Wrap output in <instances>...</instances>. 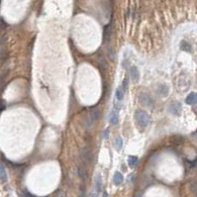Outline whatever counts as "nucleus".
I'll list each match as a JSON object with an SVG mask.
<instances>
[{"label":"nucleus","mask_w":197,"mask_h":197,"mask_svg":"<svg viewBox=\"0 0 197 197\" xmlns=\"http://www.w3.org/2000/svg\"><path fill=\"white\" fill-rule=\"evenodd\" d=\"M130 75H131V78L134 82H138L139 79H140V73H139V69L137 66H132L130 68Z\"/></svg>","instance_id":"nucleus-5"},{"label":"nucleus","mask_w":197,"mask_h":197,"mask_svg":"<svg viewBox=\"0 0 197 197\" xmlns=\"http://www.w3.org/2000/svg\"><path fill=\"white\" fill-rule=\"evenodd\" d=\"M124 95H125V90L123 89V87L122 86H119L118 88H117L116 90V98L117 100H119V101H122L124 98Z\"/></svg>","instance_id":"nucleus-13"},{"label":"nucleus","mask_w":197,"mask_h":197,"mask_svg":"<svg viewBox=\"0 0 197 197\" xmlns=\"http://www.w3.org/2000/svg\"><path fill=\"white\" fill-rule=\"evenodd\" d=\"M135 118L136 121L142 128H145L148 126L151 122V118L149 116V114L144 110H137L135 113Z\"/></svg>","instance_id":"nucleus-1"},{"label":"nucleus","mask_w":197,"mask_h":197,"mask_svg":"<svg viewBox=\"0 0 197 197\" xmlns=\"http://www.w3.org/2000/svg\"><path fill=\"white\" fill-rule=\"evenodd\" d=\"M0 180L3 182H5L7 180V173L3 165H0Z\"/></svg>","instance_id":"nucleus-14"},{"label":"nucleus","mask_w":197,"mask_h":197,"mask_svg":"<svg viewBox=\"0 0 197 197\" xmlns=\"http://www.w3.org/2000/svg\"><path fill=\"white\" fill-rule=\"evenodd\" d=\"M190 190L197 196V180H193L190 183Z\"/></svg>","instance_id":"nucleus-17"},{"label":"nucleus","mask_w":197,"mask_h":197,"mask_svg":"<svg viewBox=\"0 0 197 197\" xmlns=\"http://www.w3.org/2000/svg\"><path fill=\"white\" fill-rule=\"evenodd\" d=\"M103 197H108V195H107V193H106V192H105V193H104V195H103Z\"/></svg>","instance_id":"nucleus-23"},{"label":"nucleus","mask_w":197,"mask_h":197,"mask_svg":"<svg viewBox=\"0 0 197 197\" xmlns=\"http://www.w3.org/2000/svg\"><path fill=\"white\" fill-rule=\"evenodd\" d=\"M185 102L189 105H194L197 103V93L192 92L190 94H188V96L186 97Z\"/></svg>","instance_id":"nucleus-6"},{"label":"nucleus","mask_w":197,"mask_h":197,"mask_svg":"<svg viewBox=\"0 0 197 197\" xmlns=\"http://www.w3.org/2000/svg\"><path fill=\"white\" fill-rule=\"evenodd\" d=\"M81 157L84 160V162H90V152L88 149H83L82 151H81Z\"/></svg>","instance_id":"nucleus-12"},{"label":"nucleus","mask_w":197,"mask_h":197,"mask_svg":"<svg viewBox=\"0 0 197 197\" xmlns=\"http://www.w3.org/2000/svg\"><path fill=\"white\" fill-rule=\"evenodd\" d=\"M180 48H181V50L186 51V52H190L191 51V46L189 45L187 42H185V41H182L181 45H180Z\"/></svg>","instance_id":"nucleus-16"},{"label":"nucleus","mask_w":197,"mask_h":197,"mask_svg":"<svg viewBox=\"0 0 197 197\" xmlns=\"http://www.w3.org/2000/svg\"><path fill=\"white\" fill-rule=\"evenodd\" d=\"M99 110L98 109H93L92 111H91L89 114L87 115V117L85 118V121H84V124H85V127L87 129H90L91 127L93 126L96 121L98 120V118H99Z\"/></svg>","instance_id":"nucleus-2"},{"label":"nucleus","mask_w":197,"mask_h":197,"mask_svg":"<svg viewBox=\"0 0 197 197\" xmlns=\"http://www.w3.org/2000/svg\"><path fill=\"white\" fill-rule=\"evenodd\" d=\"M95 187H96V190L97 192H99L101 190V187H102V179L101 176L99 174L96 175V178H95Z\"/></svg>","instance_id":"nucleus-15"},{"label":"nucleus","mask_w":197,"mask_h":197,"mask_svg":"<svg viewBox=\"0 0 197 197\" xmlns=\"http://www.w3.org/2000/svg\"><path fill=\"white\" fill-rule=\"evenodd\" d=\"M122 87H123V89L126 91L127 90V88H128V79L127 78H125L124 79V81H123V84L121 85Z\"/></svg>","instance_id":"nucleus-19"},{"label":"nucleus","mask_w":197,"mask_h":197,"mask_svg":"<svg viewBox=\"0 0 197 197\" xmlns=\"http://www.w3.org/2000/svg\"><path fill=\"white\" fill-rule=\"evenodd\" d=\"M141 100L143 103H145L147 106H151V105H152V99H151L150 96L148 94H146V93L141 94Z\"/></svg>","instance_id":"nucleus-9"},{"label":"nucleus","mask_w":197,"mask_h":197,"mask_svg":"<svg viewBox=\"0 0 197 197\" xmlns=\"http://www.w3.org/2000/svg\"><path fill=\"white\" fill-rule=\"evenodd\" d=\"M169 111L173 115H178L181 112V104L179 102H172L169 107Z\"/></svg>","instance_id":"nucleus-4"},{"label":"nucleus","mask_w":197,"mask_h":197,"mask_svg":"<svg viewBox=\"0 0 197 197\" xmlns=\"http://www.w3.org/2000/svg\"><path fill=\"white\" fill-rule=\"evenodd\" d=\"M55 196H56V197H66V194L64 193L62 190H59V191H57L56 193H55Z\"/></svg>","instance_id":"nucleus-18"},{"label":"nucleus","mask_w":197,"mask_h":197,"mask_svg":"<svg viewBox=\"0 0 197 197\" xmlns=\"http://www.w3.org/2000/svg\"><path fill=\"white\" fill-rule=\"evenodd\" d=\"M122 147H123V140H122V138L120 136L116 137L114 140V148L117 151H121Z\"/></svg>","instance_id":"nucleus-7"},{"label":"nucleus","mask_w":197,"mask_h":197,"mask_svg":"<svg viewBox=\"0 0 197 197\" xmlns=\"http://www.w3.org/2000/svg\"><path fill=\"white\" fill-rule=\"evenodd\" d=\"M25 197H35V196L32 195V194H30L28 191H25Z\"/></svg>","instance_id":"nucleus-20"},{"label":"nucleus","mask_w":197,"mask_h":197,"mask_svg":"<svg viewBox=\"0 0 197 197\" xmlns=\"http://www.w3.org/2000/svg\"><path fill=\"white\" fill-rule=\"evenodd\" d=\"M118 104H115L114 108H113L111 114H110V122L113 125H116L119 121V109L120 106H117Z\"/></svg>","instance_id":"nucleus-3"},{"label":"nucleus","mask_w":197,"mask_h":197,"mask_svg":"<svg viewBox=\"0 0 197 197\" xmlns=\"http://www.w3.org/2000/svg\"><path fill=\"white\" fill-rule=\"evenodd\" d=\"M77 173H78V176L80 177L81 179H83V180H85L86 178H87V176H88L86 169H84V167H78Z\"/></svg>","instance_id":"nucleus-8"},{"label":"nucleus","mask_w":197,"mask_h":197,"mask_svg":"<svg viewBox=\"0 0 197 197\" xmlns=\"http://www.w3.org/2000/svg\"><path fill=\"white\" fill-rule=\"evenodd\" d=\"M108 134H109V131L106 130V131L104 132V139H108Z\"/></svg>","instance_id":"nucleus-21"},{"label":"nucleus","mask_w":197,"mask_h":197,"mask_svg":"<svg viewBox=\"0 0 197 197\" xmlns=\"http://www.w3.org/2000/svg\"><path fill=\"white\" fill-rule=\"evenodd\" d=\"M138 163V158L135 157V156H129L128 157V165L130 167H135Z\"/></svg>","instance_id":"nucleus-11"},{"label":"nucleus","mask_w":197,"mask_h":197,"mask_svg":"<svg viewBox=\"0 0 197 197\" xmlns=\"http://www.w3.org/2000/svg\"><path fill=\"white\" fill-rule=\"evenodd\" d=\"M89 197H96V194L95 193H92V194H90Z\"/></svg>","instance_id":"nucleus-22"},{"label":"nucleus","mask_w":197,"mask_h":197,"mask_svg":"<svg viewBox=\"0 0 197 197\" xmlns=\"http://www.w3.org/2000/svg\"><path fill=\"white\" fill-rule=\"evenodd\" d=\"M124 180V177L123 175H122L120 172H116V173L114 174V178H113V181H114V183L116 184V185H119V184H121L122 182H123Z\"/></svg>","instance_id":"nucleus-10"}]
</instances>
